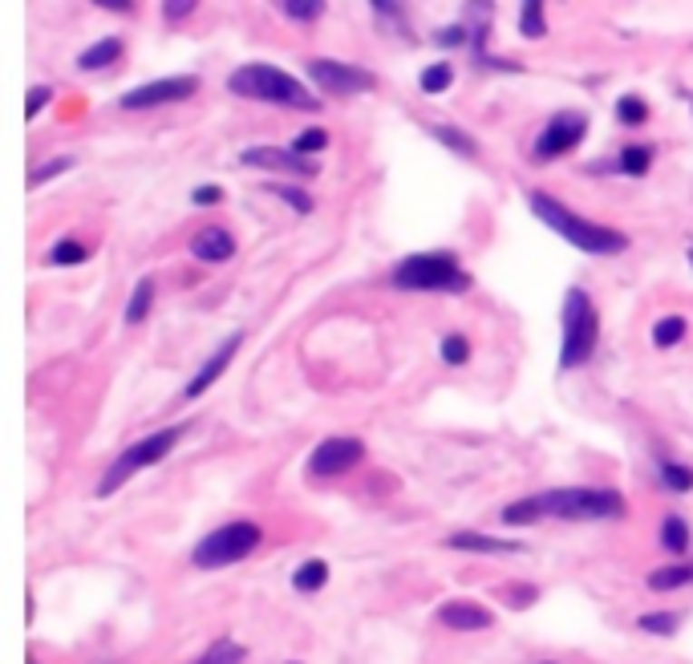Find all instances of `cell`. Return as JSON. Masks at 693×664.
Wrapping results in <instances>:
<instances>
[{
	"instance_id": "cell-1",
	"label": "cell",
	"mask_w": 693,
	"mask_h": 664,
	"mask_svg": "<svg viewBox=\"0 0 693 664\" xmlns=\"http://www.w3.org/2000/svg\"><path fill=\"white\" fill-rule=\"evenodd\" d=\"M527 207H532L535 220L551 227V235H560L564 243L580 248L584 256H620V251L629 248L625 231H617V227H609V223H592V220H584V215L568 211V207L560 203L556 195H548V190H527Z\"/></svg>"
},
{
	"instance_id": "cell-2",
	"label": "cell",
	"mask_w": 693,
	"mask_h": 664,
	"mask_svg": "<svg viewBox=\"0 0 693 664\" xmlns=\"http://www.w3.org/2000/svg\"><path fill=\"white\" fill-rule=\"evenodd\" d=\"M228 90L239 93V98L272 102V106H284V110H305V113L320 110V98L305 82H297L292 73H284L280 65H268V61H248V65H239L236 73L228 77Z\"/></svg>"
},
{
	"instance_id": "cell-3",
	"label": "cell",
	"mask_w": 693,
	"mask_h": 664,
	"mask_svg": "<svg viewBox=\"0 0 693 664\" xmlns=\"http://www.w3.org/2000/svg\"><path fill=\"white\" fill-rule=\"evenodd\" d=\"M540 498L543 519H564V522H600V519H625V494L612 486H560L543 491Z\"/></svg>"
},
{
	"instance_id": "cell-4",
	"label": "cell",
	"mask_w": 693,
	"mask_h": 664,
	"mask_svg": "<svg viewBox=\"0 0 693 664\" xmlns=\"http://www.w3.org/2000/svg\"><path fill=\"white\" fill-rule=\"evenodd\" d=\"M560 328H564V340H560V369L571 373V369L592 361L596 345H600V312H596L592 296H588L584 288H568L564 292Z\"/></svg>"
},
{
	"instance_id": "cell-5",
	"label": "cell",
	"mask_w": 693,
	"mask_h": 664,
	"mask_svg": "<svg viewBox=\"0 0 693 664\" xmlns=\"http://www.w3.org/2000/svg\"><path fill=\"white\" fill-rule=\"evenodd\" d=\"M389 284L405 292H466L471 276L463 272V259L454 251H414L394 268Z\"/></svg>"
},
{
	"instance_id": "cell-6",
	"label": "cell",
	"mask_w": 693,
	"mask_h": 664,
	"mask_svg": "<svg viewBox=\"0 0 693 664\" xmlns=\"http://www.w3.org/2000/svg\"><path fill=\"white\" fill-rule=\"evenodd\" d=\"M183 434H187V425H167V430H154V434H146V438H138L134 445H126V450L106 466V474L98 478L93 494H98V498L118 494L134 474H142V470L154 466V462L167 458V454L183 442Z\"/></svg>"
},
{
	"instance_id": "cell-7",
	"label": "cell",
	"mask_w": 693,
	"mask_h": 664,
	"mask_svg": "<svg viewBox=\"0 0 693 664\" xmlns=\"http://www.w3.org/2000/svg\"><path fill=\"white\" fill-rule=\"evenodd\" d=\"M259 539H264V531H259V522H252V519L223 522V527H215L211 535L199 539L195 552H190V563L203 567V571H220V567H231V563L252 555L259 547Z\"/></svg>"
},
{
	"instance_id": "cell-8",
	"label": "cell",
	"mask_w": 693,
	"mask_h": 664,
	"mask_svg": "<svg viewBox=\"0 0 693 664\" xmlns=\"http://www.w3.org/2000/svg\"><path fill=\"white\" fill-rule=\"evenodd\" d=\"M199 77L195 73H171V77H154V82H142L134 90H126L118 98L122 110H159V106H179V102L195 98L199 93Z\"/></svg>"
},
{
	"instance_id": "cell-9",
	"label": "cell",
	"mask_w": 693,
	"mask_h": 664,
	"mask_svg": "<svg viewBox=\"0 0 693 664\" xmlns=\"http://www.w3.org/2000/svg\"><path fill=\"white\" fill-rule=\"evenodd\" d=\"M308 73L325 93H341V98H353V93H374L377 90V73L374 69L349 65V61L337 57H313L308 61Z\"/></svg>"
},
{
	"instance_id": "cell-10",
	"label": "cell",
	"mask_w": 693,
	"mask_h": 664,
	"mask_svg": "<svg viewBox=\"0 0 693 664\" xmlns=\"http://www.w3.org/2000/svg\"><path fill=\"white\" fill-rule=\"evenodd\" d=\"M588 134V113L584 110H560L543 122L535 134V159H560V154L576 151Z\"/></svg>"
},
{
	"instance_id": "cell-11",
	"label": "cell",
	"mask_w": 693,
	"mask_h": 664,
	"mask_svg": "<svg viewBox=\"0 0 693 664\" xmlns=\"http://www.w3.org/2000/svg\"><path fill=\"white\" fill-rule=\"evenodd\" d=\"M366 458V442L361 438H325L308 454V474L313 478H337L345 470H353Z\"/></svg>"
},
{
	"instance_id": "cell-12",
	"label": "cell",
	"mask_w": 693,
	"mask_h": 664,
	"mask_svg": "<svg viewBox=\"0 0 693 664\" xmlns=\"http://www.w3.org/2000/svg\"><path fill=\"white\" fill-rule=\"evenodd\" d=\"M239 345H244V332H231V337H228V340H223V345H220V348H215V353H211V356H207V361H203V365H199V369H195V377H190V381H187V386H183V393H179V397H183V401H195V397H203V393H207V389H211V386H215V381H220V377H223V373H228V365H231V361H236V353H239Z\"/></svg>"
},
{
	"instance_id": "cell-13",
	"label": "cell",
	"mask_w": 693,
	"mask_h": 664,
	"mask_svg": "<svg viewBox=\"0 0 693 664\" xmlns=\"http://www.w3.org/2000/svg\"><path fill=\"white\" fill-rule=\"evenodd\" d=\"M239 162L256 166V171H284V174H297V179H313L317 174V162L300 159L292 146L288 151H280V146H244V151H239Z\"/></svg>"
},
{
	"instance_id": "cell-14",
	"label": "cell",
	"mask_w": 693,
	"mask_h": 664,
	"mask_svg": "<svg viewBox=\"0 0 693 664\" xmlns=\"http://www.w3.org/2000/svg\"><path fill=\"white\" fill-rule=\"evenodd\" d=\"M438 624L454 628V632H483V628L495 624V616H491V608L474 604V600H446L438 608Z\"/></svg>"
},
{
	"instance_id": "cell-15",
	"label": "cell",
	"mask_w": 693,
	"mask_h": 664,
	"mask_svg": "<svg viewBox=\"0 0 693 664\" xmlns=\"http://www.w3.org/2000/svg\"><path fill=\"white\" fill-rule=\"evenodd\" d=\"M190 256L199 264H228L236 256V235L228 227H199L195 239H190Z\"/></svg>"
},
{
	"instance_id": "cell-16",
	"label": "cell",
	"mask_w": 693,
	"mask_h": 664,
	"mask_svg": "<svg viewBox=\"0 0 693 664\" xmlns=\"http://www.w3.org/2000/svg\"><path fill=\"white\" fill-rule=\"evenodd\" d=\"M442 547H450V552H474V555H519L523 552V543H515V539L479 535V531H454V535L442 539Z\"/></svg>"
},
{
	"instance_id": "cell-17",
	"label": "cell",
	"mask_w": 693,
	"mask_h": 664,
	"mask_svg": "<svg viewBox=\"0 0 693 664\" xmlns=\"http://www.w3.org/2000/svg\"><path fill=\"white\" fill-rule=\"evenodd\" d=\"M122 37H102V41H93L90 49H82L77 54V69H85V73H98V69H110V65H118L122 61Z\"/></svg>"
},
{
	"instance_id": "cell-18",
	"label": "cell",
	"mask_w": 693,
	"mask_h": 664,
	"mask_svg": "<svg viewBox=\"0 0 693 664\" xmlns=\"http://www.w3.org/2000/svg\"><path fill=\"white\" fill-rule=\"evenodd\" d=\"M686 583H693V563H686V559L649 571V591H678V588H686Z\"/></svg>"
},
{
	"instance_id": "cell-19",
	"label": "cell",
	"mask_w": 693,
	"mask_h": 664,
	"mask_svg": "<svg viewBox=\"0 0 693 664\" xmlns=\"http://www.w3.org/2000/svg\"><path fill=\"white\" fill-rule=\"evenodd\" d=\"M328 583V563L325 559H305V563L292 571V588L300 591V596H313V591H320Z\"/></svg>"
},
{
	"instance_id": "cell-20",
	"label": "cell",
	"mask_w": 693,
	"mask_h": 664,
	"mask_svg": "<svg viewBox=\"0 0 693 664\" xmlns=\"http://www.w3.org/2000/svg\"><path fill=\"white\" fill-rule=\"evenodd\" d=\"M657 478H661V486L669 494H689L693 491V466H686V462L661 458L657 462Z\"/></svg>"
},
{
	"instance_id": "cell-21",
	"label": "cell",
	"mask_w": 693,
	"mask_h": 664,
	"mask_svg": "<svg viewBox=\"0 0 693 664\" xmlns=\"http://www.w3.org/2000/svg\"><path fill=\"white\" fill-rule=\"evenodd\" d=\"M154 308V276H142L130 292V304H126V325H142Z\"/></svg>"
},
{
	"instance_id": "cell-22",
	"label": "cell",
	"mask_w": 693,
	"mask_h": 664,
	"mask_svg": "<svg viewBox=\"0 0 693 664\" xmlns=\"http://www.w3.org/2000/svg\"><path fill=\"white\" fill-rule=\"evenodd\" d=\"M519 37H527V41L548 37V16H543L540 0H523L519 5Z\"/></svg>"
},
{
	"instance_id": "cell-23",
	"label": "cell",
	"mask_w": 693,
	"mask_h": 664,
	"mask_svg": "<svg viewBox=\"0 0 693 664\" xmlns=\"http://www.w3.org/2000/svg\"><path fill=\"white\" fill-rule=\"evenodd\" d=\"M430 134H434L446 151L463 154V159H479V142H474L466 130H458V126H430Z\"/></svg>"
},
{
	"instance_id": "cell-24",
	"label": "cell",
	"mask_w": 693,
	"mask_h": 664,
	"mask_svg": "<svg viewBox=\"0 0 693 664\" xmlns=\"http://www.w3.org/2000/svg\"><path fill=\"white\" fill-rule=\"evenodd\" d=\"M617 166L629 174V179H645L649 166H653V146H645V142H629L625 151H620Z\"/></svg>"
},
{
	"instance_id": "cell-25",
	"label": "cell",
	"mask_w": 693,
	"mask_h": 664,
	"mask_svg": "<svg viewBox=\"0 0 693 664\" xmlns=\"http://www.w3.org/2000/svg\"><path fill=\"white\" fill-rule=\"evenodd\" d=\"M90 259V248H85L82 239H73V235H65V239H57L54 248H49V264L54 268H77Z\"/></svg>"
},
{
	"instance_id": "cell-26",
	"label": "cell",
	"mask_w": 693,
	"mask_h": 664,
	"mask_svg": "<svg viewBox=\"0 0 693 664\" xmlns=\"http://www.w3.org/2000/svg\"><path fill=\"white\" fill-rule=\"evenodd\" d=\"M661 547L669 555L686 559V552H689V527H686V519H681V514H669V519L661 522Z\"/></svg>"
},
{
	"instance_id": "cell-27",
	"label": "cell",
	"mask_w": 693,
	"mask_h": 664,
	"mask_svg": "<svg viewBox=\"0 0 693 664\" xmlns=\"http://www.w3.org/2000/svg\"><path fill=\"white\" fill-rule=\"evenodd\" d=\"M244 657H248L244 644H236L231 636H223V640H215L211 649L203 652V657L190 660V664H244Z\"/></svg>"
},
{
	"instance_id": "cell-28",
	"label": "cell",
	"mask_w": 693,
	"mask_h": 664,
	"mask_svg": "<svg viewBox=\"0 0 693 664\" xmlns=\"http://www.w3.org/2000/svg\"><path fill=\"white\" fill-rule=\"evenodd\" d=\"M686 332H689L686 317H661V320L653 325V332H649V337H653V345H657V348H673V345H681V340H686Z\"/></svg>"
},
{
	"instance_id": "cell-29",
	"label": "cell",
	"mask_w": 693,
	"mask_h": 664,
	"mask_svg": "<svg viewBox=\"0 0 693 664\" xmlns=\"http://www.w3.org/2000/svg\"><path fill=\"white\" fill-rule=\"evenodd\" d=\"M438 356H442V365L458 369V365L471 361V340H466L463 332H446V337L438 340Z\"/></svg>"
},
{
	"instance_id": "cell-30",
	"label": "cell",
	"mask_w": 693,
	"mask_h": 664,
	"mask_svg": "<svg viewBox=\"0 0 693 664\" xmlns=\"http://www.w3.org/2000/svg\"><path fill=\"white\" fill-rule=\"evenodd\" d=\"M418 85H422V93H446L454 85V65L450 61H434V65L422 69Z\"/></svg>"
},
{
	"instance_id": "cell-31",
	"label": "cell",
	"mask_w": 693,
	"mask_h": 664,
	"mask_svg": "<svg viewBox=\"0 0 693 664\" xmlns=\"http://www.w3.org/2000/svg\"><path fill=\"white\" fill-rule=\"evenodd\" d=\"M535 519H543L540 498H535V494H527V498H519V503L503 506V522H507V527H527V522H535Z\"/></svg>"
},
{
	"instance_id": "cell-32",
	"label": "cell",
	"mask_w": 693,
	"mask_h": 664,
	"mask_svg": "<svg viewBox=\"0 0 693 664\" xmlns=\"http://www.w3.org/2000/svg\"><path fill=\"white\" fill-rule=\"evenodd\" d=\"M637 628L640 632H649V636H678L681 616L678 611H645V616L637 620Z\"/></svg>"
},
{
	"instance_id": "cell-33",
	"label": "cell",
	"mask_w": 693,
	"mask_h": 664,
	"mask_svg": "<svg viewBox=\"0 0 693 664\" xmlns=\"http://www.w3.org/2000/svg\"><path fill=\"white\" fill-rule=\"evenodd\" d=\"M617 122L620 126H645L649 122V102L637 93H620L617 98Z\"/></svg>"
},
{
	"instance_id": "cell-34",
	"label": "cell",
	"mask_w": 693,
	"mask_h": 664,
	"mask_svg": "<svg viewBox=\"0 0 693 664\" xmlns=\"http://www.w3.org/2000/svg\"><path fill=\"white\" fill-rule=\"evenodd\" d=\"M325 0H284L280 5V13L288 16V21H320V16H325Z\"/></svg>"
},
{
	"instance_id": "cell-35",
	"label": "cell",
	"mask_w": 693,
	"mask_h": 664,
	"mask_svg": "<svg viewBox=\"0 0 693 664\" xmlns=\"http://www.w3.org/2000/svg\"><path fill=\"white\" fill-rule=\"evenodd\" d=\"M268 190H272L276 199H284V203H288L297 215H313V195H308V190L288 187V182H272V187H268Z\"/></svg>"
},
{
	"instance_id": "cell-36",
	"label": "cell",
	"mask_w": 693,
	"mask_h": 664,
	"mask_svg": "<svg viewBox=\"0 0 693 664\" xmlns=\"http://www.w3.org/2000/svg\"><path fill=\"white\" fill-rule=\"evenodd\" d=\"M325 146H328V130H320V126H308V130H300V134L292 138V151H297L300 159H308V154L325 151Z\"/></svg>"
},
{
	"instance_id": "cell-37",
	"label": "cell",
	"mask_w": 693,
	"mask_h": 664,
	"mask_svg": "<svg viewBox=\"0 0 693 664\" xmlns=\"http://www.w3.org/2000/svg\"><path fill=\"white\" fill-rule=\"evenodd\" d=\"M65 171H73V159H49V162H41L37 171H29V187H41V182H49V179H57V174H65Z\"/></svg>"
},
{
	"instance_id": "cell-38",
	"label": "cell",
	"mask_w": 693,
	"mask_h": 664,
	"mask_svg": "<svg viewBox=\"0 0 693 664\" xmlns=\"http://www.w3.org/2000/svg\"><path fill=\"white\" fill-rule=\"evenodd\" d=\"M49 102H54V85H33V90H29V98H24V118L33 122L41 110L49 106Z\"/></svg>"
},
{
	"instance_id": "cell-39",
	"label": "cell",
	"mask_w": 693,
	"mask_h": 664,
	"mask_svg": "<svg viewBox=\"0 0 693 664\" xmlns=\"http://www.w3.org/2000/svg\"><path fill=\"white\" fill-rule=\"evenodd\" d=\"M190 203H195V207H215V203H223V187H215V182H203V187L190 190Z\"/></svg>"
},
{
	"instance_id": "cell-40",
	"label": "cell",
	"mask_w": 693,
	"mask_h": 664,
	"mask_svg": "<svg viewBox=\"0 0 693 664\" xmlns=\"http://www.w3.org/2000/svg\"><path fill=\"white\" fill-rule=\"evenodd\" d=\"M434 45H442V49H458V45H466V29H463V24H446V29H438V33H434Z\"/></svg>"
},
{
	"instance_id": "cell-41",
	"label": "cell",
	"mask_w": 693,
	"mask_h": 664,
	"mask_svg": "<svg viewBox=\"0 0 693 664\" xmlns=\"http://www.w3.org/2000/svg\"><path fill=\"white\" fill-rule=\"evenodd\" d=\"M195 8H199L195 0H162V16H167V21H187Z\"/></svg>"
},
{
	"instance_id": "cell-42",
	"label": "cell",
	"mask_w": 693,
	"mask_h": 664,
	"mask_svg": "<svg viewBox=\"0 0 693 664\" xmlns=\"http://www.w3.org/2000/svg\"><path fill=\"white\" fill-rule=\"evenodd\" d=\"M507 591H511L507 600H511L515 608H532V604H535V596H540V591H535L532 583H519V588H507Z\"/></svg>"
},
{
	"instance_id": "cell-43",
	"label": "cell",
	"mask_w": 693,
	"mask_h": 664,
	"mask_svg": "<svg viewBox=\"0 0 693 664\" xmlns=\"http://www.w3.org/2000/svg\"><path fill=\"white\" fill-rule=\"evenodd\" d=\"M98 8H110V13H126V8H134V0H93Z\"/></svg>"
},
{
	"instance_id": "cell-44",
	"label": "cell",
	"mask_w": 693,
	"mask_h": 664,
	"mask_svg": "<svg viewBox=\"0 0 693 664\" xmlns=\"http://www.w3.org/2000/svg\"><path fill=\"white\" fill-rule=\"evenodd\" d=\"M686 256H689V268H693V243H689V251H686Z\"/></svg>"
},
{
	"instance_id": "cell-45",
	"label": "cell",
	"mask_w": 693,
	"mask_h": 664,
	"mask_svg": "<svg viewBox=\"0 0 693 664\" xmlns=\"http://www.w3.org/2000/svg\"><path fill=\"white\" fill-rule=\"evenodd\" d=\"M29 664H41V660H33V657H29Z\"/></svg>"
},
{
	"instance_id": "cell-46",
	"label": "cell",
	"mask_w": 693,
	"mask_h": 664,
	"mask_svg": "<svg viewBox=\"0 0 693 664\" xmlns=\"http://www.w3.org/2000/svg\"><path fill=\"white\" fill-rule=\"evenodd\" d=\"M689 106H693V98H689Z\"/></svg>"
}]
</instances>
